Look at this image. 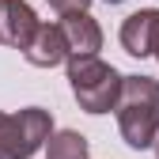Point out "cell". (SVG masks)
Returning a JSON list of instances; mask_svg holds the SVG:
<instances>
[{"mask_svg":"<svg viewBox=\"0 0 159 159\" xmlns=\"http://www.w3.org/2000/svg\"><path fill=\"white\" fill-rule=\"evenodd\" d=\"M117 129L129 148H152L159 140V84L152 76H125L117 98Z\"/></svg>","mask_w":159,"mask_h":159,"instance_id":"cell-1","label":"cell"},{"mask_svg":"<svg viewBox=\"0 0 159 159\" xmlns=\"http://www.w3.org/2000/svg\"><path fill=\"white\" fill-rule=\"evenodd\" d=\"M68 84H72L76 102L87 114H110V110H117L125 76L114 65L98 61V57H72L68 61Z\"/></svg>","mask_w":159,"mask_h":159,"instance_id":"cell-2","label":"cell"},{"mask_svg":"<svg viewBox=\"0 0 159 159\" xmlns=\"http://www.w3.org/2000/svg\"><path fill=\"white\" fill-rule=\"evenodd\" d=\"M53 136V117L38 106L0 114V159H30Z\"/></svg>","mask_w":159,"mask_h":159,"instance_id":"cell-3","label":"cell"},{"mask_svg":"<svg viewBox=\"0 0 159 159\" xmlns=\"http://www.w3.org/2000/svg\"><path fill=\"white\" fill-rule=\"evenodd\" d=\"M38 15L27 0H0V34H4V42L15 46V49H30L34 34H38Z\"/></svg>","mask_w":159,"mask_h":159,"instance_id":"cell-4","label":"cell"},{"mask_svg":"<svg viewBox=\"0 0 159 159\" xmlns=\"http://www.w3.org/2000/svg\"><path fill=\"white\" fill-rule=\"evenodd\" d=\"M121 46L133 57H152L159 46V8H144L133 11L121 23Z\"/></svg>","mask_w":159,"mask_h":159,"instance_id":"cell-5","label":"cell"},{"mask_svg":"<svg viewBox=\"0 0 159 159\" xmlns=\"http://www.w3.org/2000/svg\"><path fill=\"white\" fill-rule=\"evenodd\" d=\"M30 65H38V68H53V65H61V61H68V38H65V30H61V23H42L38 27V34H34V42H30V49L23 53Z\"/></svg>","mask_w":159,"mask_h":159,"instance_id":"cell-6","label":"cell"},{"mask_svg":"<svg viewBox=\"0 0 159 159\" xmlns=\"http://www.w3.org/2000/svg\"><path fill=\"white\" fill-rule=\"evenodd\" d=\"M61 30L68 38V53L72 57H95L98 46H102V30L87 11H76V15H61ZM68 57V61H72Z\"/></svg>","mask_w":159,"mask_h":159,"instance_id":"cell-7","label":"cell"},{"mask_svg":"<svg viewBox=\"0 0 159 159\" xmlns=\"http://www.w3.org/2000/svg\"><path fill=\"white\" fill-rule=\"evenodd\" d=\"M46 159H87V136H80L72 129H61L49 136Z\"/></svg>","mask_w":159,"mask_h":159,"instance_id":"cell-8","label":"cell"},{"mask_svg":"<svg viewBox=\"0 0 159 159\" xmlns=\"http://www.w3.org/2000/svg\"><path fill=\"white\" fill-rule=\"evenodd\" d=\"M49 4L61 11V15H76V11H87L91 0H49Z\"/></svg>","mask_w":159,"mask_h":159,"instance_id":"cell-9","label":"cell"},{"mask_svg":"<svg viewBox=\"0 0 159 159\" xmlns=\"http://www.w3.org/2000/svg\"><path fill=\"white\" fill-rule=\"evenodd\" d=\"M106 4H121V0H106Z\"/></svg>","mask_w":159,"mask_h":159,"instance_id":"cell-10","label":"cell"},{"mask_svg":"<svg viewBox=\"0 0 159 159\" xmlns=\"http://www.w3.org/2000/svg\"><path fill=\"white\" fill-rule=\"evenodd\" d=\"M155 155H159V140H155Z\"/></svg>","mask_w":159,"mask_h":159,"instance_id":"cell-11","label":"cell"},{"mask_svg":"<svg viewBox=\"0 0 159 159\" xmlns=\"http://www.w3.org/2000/svg\"><path fill=\"white\" fill-rule=\"evenodd\" d=\"M155 57H159V46H155Z\"/></svg>","mask_w":159,"mask_h":159,"instance_id":"cell-12","label":"cell"},{"mask_svg":"<svg viewBox=\"0 0 159 159\" xmlns=\"http://www.w3.org/2000/svg\"><path fill=\"white\" fill-rule=\"evenodd\" d=\"M0 42H4V34H0Z\"/></svg>","mask_w":159,"mask_h":159,"instance_id":"cell-13","label":"cell"}]
</instances>
